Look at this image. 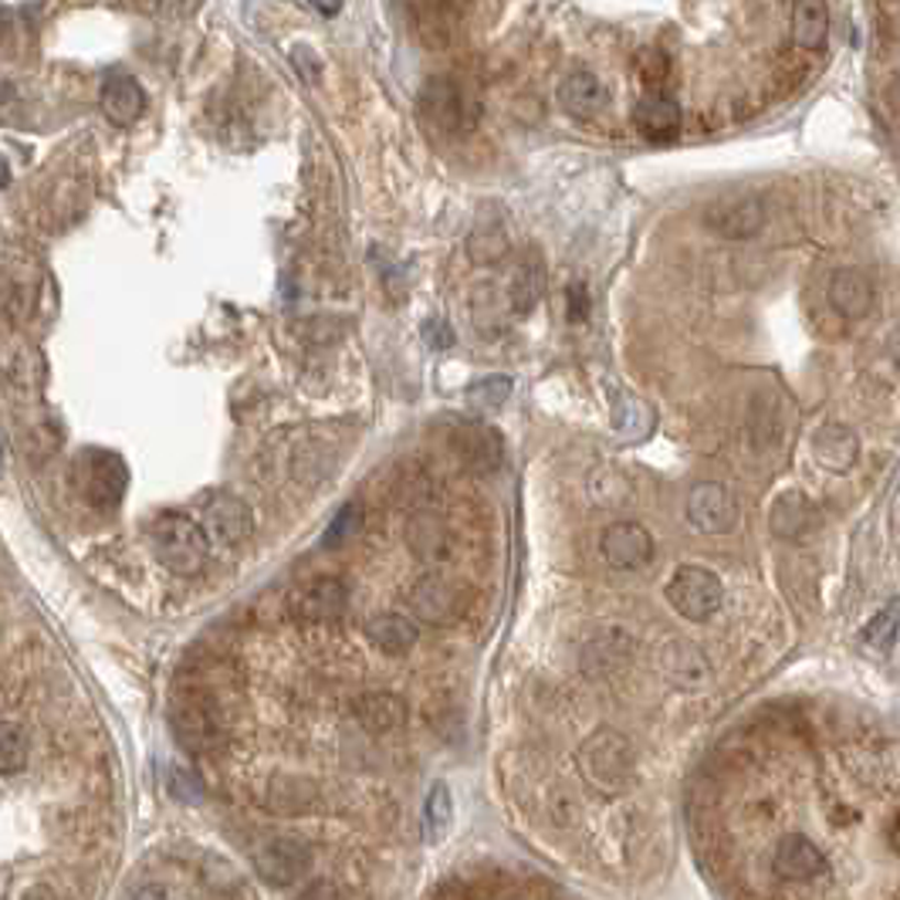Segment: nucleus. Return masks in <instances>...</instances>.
<instances>
[{
  "mask_svg": "<svg viewBox=\"0 0 900 900\" xmlns=\"http://www.w3.org/2000/svg\"><path fill=\"white\" fill-rule=\"evenodd\" d=\"M150 538L160 562L176 575H197L210 559V531L179 512L160 515L150 525Z\"/></svg>",
  "mask_w": 900,
  "mask_h": 900,
  "instance_id": "f257e3e1",
  "label": "nucleus"
},
{
  "mask_svg": "<svg viewBox=\"0 0 900 900\" xmlns=\"http://www.w3.org/2000/svg\"><path fill=\"white\" fill-rule=\"evenodd\" d=\"M667 603L691 623L711 619L725 603V586L711 569L701 566H681L667 582Z\"/></svg>",
  "mask_w": 900,
  "mask_h": 900,
  "instance_id": "f03ea898",
  "label": "nucleus"
},
{
  "mask_svg": "<svg viewBox=\"0 0 900 900\" xmlns=\"http://www.w3.org/2000/svg\"><path fill=\"white\" fill-rule=\"evenodd\" d=\"M75 481H78L88 505L116 508L125 494L129 471H125V461L119 454H112V450H85V454L75 461Z\"/></svg>",
  "mask_w": 900,
  "mask_h": 900,
  "instance_id": "7ed1b4c3",
  "label": "nucleus"
},
{
  "mask_svg": "<svg viewBox=\"0 0 900 900\" xmlns=\"http://www.w3.org/2000/svg\"><path fill=\"white\" fill-rule=\"evenodd\" d=\"M169 725H173V735L179 738V745L190 751H213L217 742L223 738L220 714L207 694L176 698L173 711H169Z\"/></svg>",
  "mask_w": 900,
  "mask_h": 900,
  "instance_id": "20e7f679",
  "label": "nucleus"
},
{
  "mask_svg": "<svg viewBox=\"0 0 900 900\" xmlns=\"http://www.w3.org/2000/svg\"><path fill=\"white\" fill-rule=\"evenodd\" d=\"M349 590L336 575H311L288 593V610L301 623H336L345 613Z\"/></svg>",
  "mask_w": 900,
  "mask_h": 900,
  "instance_id": "39448f33",
  "label": "nucleus"
},
{
  "mask_svg": "<svg viewBox=\"0 0 900 900\" xmlns=\"http://www.w3.org/2000/svg\"><path fill=\"white\" fill-rule=\"evenodd\" d=\"M582 769H586L590 782H596L606 792H616L629 779V769H634V751H629L623 735L600 732L582 745Z\"/></svg>",
  "mask_w": 900,
  "mask_h": 900,
  "instance_id": "423d86ee",
  "label": "nucleus"
},
{
  "mask_svg": "<svg viewBox=\"0 0 900 900\" xmlns=\"http://www.w3.org/2000/svg\"><path fill=\"white\" fill-rule=\"evenodd\" d=\"M688 522L704 535H728L738 525L735 494L717 481L694 484L688 494Z\"/></svg>",
  "mask_w": 900,
  "mask_h": 900,
  "instance_id": "0eeeda50",
  "label": "nucleus"
},
{
  "mask_svg": "<svg viewBox=\"0 0 900 900\" xmlns=\"http://www.w3.org/2000/svg\"><path fill=\"white\" fill-rule=\"evenodd\" d=\"M254 870L272 887H288L311 870V849L295 836H278L254 853Z\"/></svg>",
  "mask_w": 900,
  "mask_h": 900,
  "instance_id": "6e6552de",
  "label": "nucleus"
},
{
  "mask_svg": "<svg viewBox=\"0 0 900 900\" xmlns=\"http://www.w3.org/2000/svg\"><path fill=\"white\" fill-rule=\"evenodd\" d=\"M420 109L433 125L450 132H468L474 125V106L468 102L464 88L450 78H430L420 88Z\"/></svg>",
  "mask_w": 900,
  "mask_h": 900,
  "instance_id": "1a4fd4ad",
  "label": "nucleus"
},
{
  "mask_svg": "<svg viewBox=\"0 0 900 900\" xmlns=\"http://www.w3.org/2000/svg\"><path fill=\"white\" fill-rule=\"evenodd\" d=\"M600 549L616 572H637L654 559V535L637 522H616L603 531Z\"/></svg>",
  "mask_w": 900,
  "mask_h": 900,
  "instance_id": "9d476101",
  "label": "nucleus"
},
{
  "mask_svg": "<svg viewBox=\"0 0 900 900\" xmlns=\"http://www.w3.org/2000/svg\"><path fill=\"white\" fill-rule=\"evenodd\" d=\"M772 870L782 877V880H792V883H809L816 877H826L830 874V860L826 853L802 833H789L779 846H776V857H772Z\"/></svg>",
  "mask_w": 900,
  "mask_h": 900,
  "instance_id": "9b49d317",
  "label": "nucleus"
},
{
  "mask_svg": "<svg viewBox=\"0 0 900 900\" xmlns=\"http://www.w3.org/2000/svg\"><path fill=\"white\" fill-rule=\"evenodd\" d=\"M207 531L223 546H241L254 531V512L238 494H213L204 508Z\"/></svg>",
  "mask_w": 900,
  "mask_h": 900,
  "instance_id": "f8f14e48",
  "label": "nucleus"
},
{
  "mask_svg": "<svg viewBox=\"0 0 900 900\" xmlns=\"http://www.w3.org/2000/svg\"><path fill=\"white\" fill-rule=\"evenodd\" d=\"M99 109L102 116L119 125V129H129V125H136L146 112V92H143V85L132 78V75H109L102 81V92H99Z\"/></svg>",
  "mask_w": 900,
  "mask_h": 900,
  "instance_id": "ddd939ff",
  "label": "nucleus"
},
{
  "mask_svg": "<svg viewBox=\"0 0 900 900\" xmlns=\"http://www.w3.org/2000/svg\"><path fill=\"white\" fill-rule=\"evenodd\" d=\"M559 102L572 119H596L610 106V88L596 72H569L559 85Z\"/></svg>",
  "mask_w": 900,
  "mask_h": 900,
  "instance_id": "4468645a",
  "label": "nucleus"
},
{
  "mask_svg": "<svg viewBox=\"0 0 900 900\" xmlns=\"http://www.w3.org/2000/svg\"><path fill=\"white\" fill-rule=\"evenodd\" d=\"M830 305L836 308V315H843L846 322H860L870 315L874 308V282L867 278V272L860 267H839V272L830 278Z\"/></svg>",
  "mask_w": 900,
  "mask_h": 900,
  "instance_id": "2eb2a0df",
  "label": "nucleus"
},
{
  "mask_svg": "<svg viewBox=\"0 0 900 900\" xmlns=\"http://www.w3.org/2000/svg\"><path fill=\"white\" fill-rule=\"evenodd\" d=\"M765 204L758 197H735L728 204H717L707 213V228L728 241H748L761 231Z\"/></svg>",
  "mask_w": 900,
  "mask_h": 900,
  "instance_id": "dca6fc26",
  "label": "nucleus"
},
{
  "mask_svg": "<svg viewBox=\"0 0 900 900\" xmlns=\"http://www.w3.org/2000/svg\"><path fill=\"white\" fill-rule=\"evenodd\" d=\"M546 288H549L546 261H542V254H538V251H528L518 261L515 275H512V285H508V311H515V315L535 311L538 305H542V298H546Z\"/></svg>",
  "mask_w": 900,
  "mask_h": 900,
  "instance_id": "f3484780",
  "label": "nucleus"
},
{
  "mask_svg": "<svg viewBox=\"0 0 900 900\" xmlns=\"http://www.w3.org/2000/svg\"><path fill=\"white\" fill-rule=\"evenodd\" d=\"M634 125L640 136H647L654 143H667L678 136V129H681V106L663 92H647L634 106Z\"/></svg>",
  "mask_w": 900,
  "mask_h": 900,
  "instance_id": "a211bd4d",
  "label": "nucleus"
},
{
  "mask_svg": "<svg viewBox=\"0 0 900 900\" xmlns=\"http://www.w3.org/2000/svg\"><path fill=\"white\" fill-rule=\"evenodd\" d=\"M813 454L830 474H846L860 458V437L846 424H823L813 437Z\"/></svg>",
  "mask_w": 900,
  "mask_h": 900,
  "instance_id": "6ab92c4d",
  "label": "nucleus"
},
{
  "mask_svg": "<svg viewBox=\"0 0 900 900\" xmlns=\"http://www.w3.org/2000/svg\"><path fill=\"white\" fill-rule=\"evenodd\" d=\"M508 248H512V234H508L505 217L481 210L474 231L468 234V257L481 267H491L508 257Z\"/></svg>",
  "mask_w": 900,
  "mask_h": 900,
  "instance_id": "aec40b11",
  "label": "nucleus"
},
{
  "mask_svg": "<svg viewBox=\"0 0 900 900\" xmlns=\"http://www.w3.org/2000/svg\"><path fill=\"white\" fill-rule=\"evenodd\" d=\"M410 606L420 619L427 623H447L454 619L458 610H461V600H458V590L450 586L447 579L440 575H424L417 586L410 590Z\"/></svg>",
  "mask_w": 900,
  "mask_h": 900,
  "instance_id": "412c9836",
  "label": "nucleus"
},
{
  "mask_svg": "<svg viewBox=\"0 0 900 900\" xmlns=\"http://www.w3.org/2000/svg\"><path fill=\"white\" fill-rule=\"evenodd\" d=\"M830 37L826 0H795L792 4V41L802 52H823Z\"/></svg>",
  "mask_w": 900,
  "mask_h": 900,
  "instance_id": "4be33fe9",
  "label": "nucleus"
},
{
  "mask_svg": "<svg viewBox=\"0 0 900 900\" xmlns=\"http://www.w3.org/2000/svg\"><path fill=\"white\" fill-rule=\"evenodd\" d=\"M816 522V508L813 502L805 498L802 491H786L776 498L772 512H769V525L779 538H786V542H792V538H802L809 528H813Z\"/></svg>",
  "mask_w": 900,
  "mask_h": 900,
  "instance_id": "5701e85b",
  "label": "nucleus"
},
{
  "mask_svg": "<svg viewBox=\"0 0 900 900\" xmlns=\"http://www.w3.org/2000/svg\"><path fill=\"white\" fill-rule=\"evenodd\" d=\"M355 717L359 725H363L370 735H386L393 728L403 725V717H407V707H403L399 698L386 694V691H373V694H363L355 701Z\"/></svg>",
  "mask_w": 900,
  "mask_h": 900,
  "instance_id": "b1692460",
  "label": "nucleus"
},
{
  "mask_svg": "<svg viewBox=\"0 0 900 900\" xmlns=\"http://www.w3.org/2000/svg\"><path fill=\"white\" fill-rule=\"evenodd\" d=\"M663 663V673L673 681V684H681V688H701L707 681V660L704 654L694 647V644H670L660 657Z\"/></svg>",
  "mask_w": 900,
  "mask_h": 900,
  "instance_id": "393cba45",
  "label": "nucleus"
},
{
  "mask_svg": "<svg viewBox=\"0 0 900 900\" xmlns=\"http://www.w3.org/2000/svg\"><path fill=\"white\" fill-rule=\"evenodd\" d=\"M370 640L386 654V657H403L410 654L417 644V626L403 613H380L370 623Z\"/></svg>",
  "mask_w": 900,
  "mask_h": 900,
  "instance_id": "a878e982",
  "label": "nucleus"
},
{
  "mask_svg": "<svg viewBox=\"0 0 900 900\" xmlns=\"http://www.w3.org/2000/svg\"><path fill=\"white\" fill-rule=\"evenodd\" d=\"M267 799L278 809V813H305V809L315 805L319 792H315V782H308L305 776H278L267 789Z\"/></svg>",
  "mask_w": 900,
  "mask_h": 900,
  "instance_id": "bb28decb",
  "label": "nucleus"
},
{
  "mask_svg": "<svg viewBox=\"0 0 900 900\" xmlns=\"http://www.w3.org/2000/svg\"><path fill=\"white\" fill-rule=\"evenodd\" d=\"M450 823H454V802H450V792L443 782H433L424 802V839L437 846L450 833Z\"/></svg>",
  "mask_w": 900,
  "mask_h": 900,
  "instance_id": "cd10ccee",
  "label": "nucleus"
},
{
  "mask_svg": "<svg viewBox=\"0 0 900 900\" xmlns=\"http://www.w3.org/2000/svg\"><path fill=\"white\" fill-rule=\"evenodd\" d=\"M461 440H464L461 447H464L468 461L478 471H491V468L502 464V437L494 433L491 427H468L461 433Z\"/></svg>",
  "mask_w": 900,
  "mask_h": 900,
  "instance_id": "c85d7f7f",
  "label": "nucleus"
},
{
  "mask_svg": "<svg viewBox=\"0 0 900 900\" xmlns=\"http://www.w3.org/2000/svg\"><path fill=\"white\" fill-rule=\"evenodd\" d=\"M407 542L420 559H443L447 556V531L437 518L417 515L407 528Z\"/></svg>",
  "mask_w": 900,
  "mask_h": 900,
  "instance_id": "c756f323",
  "label": "nucleus"
},
{
  "mask_svg": "<svg viewBox=\"0 0 900 900\" xmlns=\"http://www.w3.org/2000/svg\"><path fill=\"white\" fill-rule=\"evenodd\" d=\"M8 386L18 393H41L44 386V359L34 349H21L14 359H8Z\"/></svg>",
  "mask_w": 900,
  "mask_h": 900,
  "instance_id": "7c9ffc66",
  "label": "nucleus"
},
{
  "mask_svg": "<svg viewBox=\"0 0 900 900\" xmlns=\"http://www.w3.org/2000/svg\"><path fill=\"white\" fill-rule=\"evenodd\" d=\"M864 644L874 650H890L900 637V600H890L867 626H864Z\"/></svg>",
  "mask_w": 900,
  "mask_h": 900,
  "instance_id": "2f4dec72",
  "label": "nucleus"
},
{
  "mask_svg": "<svg viewBox=\"0 0 900 900\" xmlns=\"http://www.w3.org/2000/svg\"><path fill=\"white\" fill-rule=\"evenodd\" d=\"M359 528H363V505H359V502L342 505V508L336 512V518L329 522L326 535H322V549H339V546H345Z\"/></svg>",
  "mask_w": 900,
  "mask_h": 900,
  "instance_id": "473e14b6",
  "label": "nucleus"
},
{
  "mask_svg": "<svg viewBox=\"0 0 900 900\" xmlns=\"http://www.w3.org/2000/svg\"><path fill=\"white\" fill-rule=\"evenodd\" d=\"M0 758H4V776H18L28 761V735L21 725L4 722L0 725Z\"/></svg>",
  "mask_w": 900,
  "mask_h": 900,
  "instance_id": "72a5a7b5",
  "label": "nucleus"
},
{
  "mask_svg": "<svg viewBox=\"0 0 900 900\" xmlns=\"http://www.w3.org/2000/svg\"><path fill=\"white\" fill-rule=\"evenodd\" d=\"M508 396H512V380H508V376H484V380H478V383L468 389V399L474 403V407H481V410H498V407H505Z\"/></svg>",
  "mask_w": 900,
  "mask_h": 900,
  "instance_id": "f704fd0d",
  "label": "nucleus"
},
{
  "mask_svg": "<svg viewBox=\"0 0 900 900\" xmlns=\"http://www.w3.org/2000/svg\"><path fill=\"white\" fill-rule=\"evenodd\" d=\"M166 789L179 802H200L204 799V782L197 779L194 769H184V765H173V769H166Z\"/></svg>",
  "mask_w": 900,
  "mask_h": 900,
  "instance_id": "c9c22d12",
  "label": "nucleus"
},
{
  "mask_svg": "<svg viewBox=\"0 0 900 900\" xmlns=\"http://www.w3.org/2000/svg\"><path fill=\"white\" fill-rule=\"evenodd\" d=\"M58 443H62V433H58V427H52L48 420L37 424V427H31V430L24 433V447H28V454H34V458L55 454Z\"/></svg>",
  "mask_w": 900,
  "mask_h": 900,
  "instance_id": "e433bc0d",
  "label": "nucleus"
},
{
  "mask_svg": "<svg viewBox=\"0 0 900 900\" xmlns=\"http://www.w3.org/2000/svg\"><path fill=\"white\" fill-rule=\"evenodd\" d=\"M447 4H450V0H403V8L410 11V18H414L420 28H430V21H433L437 28H443Z\"/></svg>",
  "mask_w": 900,
  "mask_h": 900,
  "instance_id": "4c0bfd02",
  "label": "nucleus"
},
{
  "mask_svg": "<svg viewBox=\"0 0 900 900\" xmlns=\"http://www.w3.org/2000/svg\"><path fill=\"white\" fill-rule=\"evenodd\" d=\"M637 65L644 75V85H650V92H660V85L667 81V72H670V62L660 52H644Z\"/></svg>",
  "mask_w": 900,
  "mask_h": 900,
  "instance_id": "58836bf2",
  "label": "nucleus"
},
{
  "mask_svg": "<svg viewBox=\"0 0 900 900\" xmlns=\"http://www.w3.org/2000/svg\"><path fill=\"white\" fill-rule=\"evenodd\" d=\"M590 292H586V285L582 282H575L572 288H569V295H566V319L572 322V326H582L586 322V315H590Z\"/></svg>",
  "mask_w": 900,
  "mask_h": 900,
  "instance_id": "ea45409f",
  "label": "nucleus"
},
{
  "mask_svg": "<svg viewBox=\"0 0 900 900\" xmlns=\"http://www.w3.org/2000/svg\"><path fill=\"white\" fill-rule=\"evenodd\" d=\"M292 65L301 72V78H305L308 85H315V81H319V75H322L319 58H315V52L305 48V44H295V48H292Z\"/></svg>",
  "mask_w": 900,
  "mask_h": 900,
  "instance_id": "a19ab883",
  "label": "nucleus"
},
{
  "mask_svg": "<svg viewBox=\"0 0 900 900\" xmlns=\"http://www.w3.org/2000/svg\"><path fill=\"white\" fill-rule=\"evenodd\" d=\"M420 336L430 342V349H450L454 345V332H450V326L443 322V319H427L424 322V329H420Z\"/></svg>",
  "mask_w": 900,
  "mask_h": 900,
  "instance_id": "79ce46f5",
  "label": "nucleus"
},
{
  "mask_svg": "<svg viewBox=\"0 0 900 900\" xmlns=\"http://www.w3.org/2000/svg\"><path fill=\"white\" fill-rule=\"evenodd\" d=\"M298 900H349V897H345V890H342L339 883H332V880H315Z\"/></svg>",
  "mask_w": 900,
  "mask_h": 900,
  "instance_id": "37998d69",
  "label": "nucleus"
},
{
  "mask_svg": "<svg viewBox=\"0 0 900 900\" xmlns=\"http://www.w3.org/2000/svg\"><path fill=\"white\" fill-rule=\"evenodd\" d=\"M880 102H883V109H887L890 122H893V125L900 129V81H897V78L883 85V92H880Z\"/></svg>",
  "mask_w": 900,
  "mask_h": 900,
  "instance_id": "c03bdc74",
  "label": "nucleus"
},
{
  "mask_svg": "<svg viewBox=\"0 0 900 900\" xmlns=\"http://www.w3.org/2000/svg\"><path fill=\"white\" fill-rule=\"evenodd\" d=\"M308 4H311L315 11H319L322 18H336V14L342 11L345 0H308Z\"/></svg>",
  "mask_w": 900,
  "mask_h": 900,
  "instance_id": "a18cd8bd",
  "label": "nucleus"
},
{
  "mask_svg": "<svg viewBox=\"0 0 900 900\" xmlns=\"http://www.w3.org/2000/svg\"><path fill=\"white\" fill-rule=\"evenodd\" d=\"M132 900H163V887L146 883V887H140L136 893H132Z\"/></svg>",
  "mask_w": 900,
  "mask_h": 900,
  "instance_id": "49530a36",
  "label": "nucleus"
},
{
  "mask_svg": "<svg viewBox=\"0 0 900 900\" xmlns=\"http://www.w3.org/2000/svg\"><path fill=\"white\" fill-rule=\"evenodd\" d=\"M887 349H890V355H893V363L900 366V326L890 332V342H887Z\"/></svg>",
  "mask_w": 900,
  "mask_h": 900,
  "instance_id": "de8ad7c7",
  "label": "nucleus"
},
{
  "mask_svg": "<svg viewBox=\"0 0 900 900\" xmlns=\"http://www.w3.org/2000/svg\"><path fill=\"white\" fill-rule=\"evenodd\" d=\"M24 900H55V893H52V890H44V887H34Z\"/></svg>",
  "mask_w": 900,
  "mask_h": 900,
  "instance_id": "09e8293b",
  "label": "nucleus"
},
{
  "mask_svg": "<svg viewBox=\"0 0 900 900\" xmlns=\"http://www.w3.org/2000/svg\"><path fill=\"white\" fill-rule=\"evenodd\" d=\"M890 843H893V849L900 853V823H897V826L890 830Z\"/></svg>",
  "mask_w": 900,
  "mask_h": 900,
  "instance_id": "8fccbe9b",
  "label": "nucleus"
}]
</instances>
